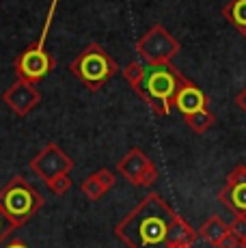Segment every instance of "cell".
I'll use <instances>...</instances> for the list:
<instances>
[{"label":"cell","mask_w":246,"mask_h":248,"mask_svg":"<svg viewBox=\"0 0 246 248\" xmlns=\"http://www.w3.org/2000/svg\"><path fill=\"white\" fill-rule=\"evenodd\" d=\"M115 184H117V177L110 169H99L80 184V190H82V194L89 201H99Z\"/></svg>","instance_id":"cell-11"},{"label":"cell","mask_w":246,"mask_h":248,"mask_svg":"<svg viewBox=\"0 0 246 248\" xmlns=\"http://www.w3.org/2000/svg\"><path fill=\"white\" fill-rule=\"evenodd\" d=\"M72 177L69 175H59V177L46 181V186H48V190L52 194H56V197H63V194H67L69 190H72Z\"/></svg>","instance_id":"cell-16"},{"label":"cell","mask_w":246,"mask_h":248,"mask_svg":"<svg viewBox=\"0 0 246 248\" xmlns=\"http://www.w3.org/2000/svg\"><path fill=\"white\" fill-rule=\"evenodd\" d=\"M56 7H59V0H52L50 9H48V16H46V22H44V28H41L39 39H37L35 44L28 46L26 50L15 59V63H13L15 74H17V80H24V82H28V84H37L56 67L54 56H50L48 52H46V39H48V32H50L52 20H54Z\"/></svg>","instance_id":"cell-4"},{"label":"cell","mask_w":246,"mask_h":248,"mask_svg":"<svg viewBox=\"0 0 246 248\" xmlns=\"http://www.w3.org/2000/svg\"><path fill=\"white\" fill-rule=\"evenodd\" d=\"M184 119H186L188 127H190L192 132H197V134H205V132L216 123V117L207 110V108H203V110H199L195 114H188V117H184Z\"/></svg>","instance_id":"cell-15"},{"label":"cell","mask_w":246,"mask_h":248,"mask_svg":"<svg viewBox=\"0 0 246 248\" xmlns=\"http://www.w3.org/2000/svg\"><path fill=\"white\" fill-rule=\"evenodd\" d=\"M32 169V173L44 181H50L59 175H69V170L74 169V160L61 149L56 142H48L35 158L28 164Z\"/></svg>","instance_id":"cell-7"},{"label":"cell","mask_w":246,"mask_h":248,"mask_svg":"<svg viewBox=\"0 0 246 248\" xmlns=\"http://www.w3.org/2000/svg\"><path fill=\"white\" fill-rule=\"evenodd\" d=\"M222 16L231 22L242 35H246V0H229L222 9Z\"/></svg>","instance_id":"cell-14"},{"label":"cell","mask_w":246,"mask_h":248,"mask_svg":"<svg viewBox=\"0 0 246 248\" xmlns=\"http://www.w3.org/2000/svg\"><path fill=\"white\" fill-rule=\"evenodd\" d=\"M44 194L22 175H15L13 179H9L4 184V188L0 190V207H2V212L7 214V218L15 229L24 227L44 207Z\"/></svg>","instance_id":"cell-3"},{"label":"cell","mask_w":246,"mask_h":248,"mask_svg":"<svg viewBox=\"0 0 246 248\" xmlns=\"http://www.w3.org/2000/svg\"><path fill=\"white\" fill-rule=\"evenodd\" d=\"M115 235L127 248H186L199 237L158 192L145 194L115 225Z\"/></svg>","instance_id":"cell-1"},{"label":"cell","mask_w":246,"mask_h":248,"mask_svg":"<svg viewBox=\"0 0 246 248\" xmlns=\"http://www.w3.org/2000/svg\"><path fill=\"white\" fill-rule=\"evenodd\" d=\"M229 233V225H227L225 220H222L220 216H210L205 222L201 225V229H199L197 235L201 237V240H205L207 244L216 246L218 242L222 240V237Z\"/></svg>","instance_id":"cell-13"},{"label":"cell","mask_w":246,"mask_h":248,"mask_svg":"<svg viewBox=\"0 0 246 248\" xmlns=\"http://www.w3.org/2000/svg\"><path fill=\"white\" fill-rule=\"evenodd\" d=\"M229 231L233 233L238 240H246V218H233L229 225Z\"/></svg>","instance_id":"cell-19"},{"label":"cell","mask_w":246,"mask_h":248,"mask_svg":"<svg viewBox=\"0 0 246 248\" xmlns=\"http://www.w3.org/2000/svg\"><path fill=\"white\" fill-rule=\"evenodd\" d=\"M117 170L130 181L132 186H154L158 179V169L149 160V155L143 149L134 147L119 160Z\"/></svg>","instance_id":"cell-8"},{"label":"cell","mask_w":246,"mask_h":248,"mask_svg":"<svg viewBox=\"0 0 246 248\" xmlns=\"http://www.w3.org/2000/svg\"><path fill=\"white\" fill-rule=\"evenodd\" d=\"M218 201L233 214L235 218H246V179L238 184H227L220 190Z\"/></svg>","instance_id":"cell-12"},{"label":"cell","mask_w":246,"mask_h":248,"mask_svg":"<svg viewBox=\"0 0 246 248\" xmlns=\"http://www.w3.org/2000/svg\"><path fill=\"white\" fill-rule=\"evenodd\" d=\"M4 248H28V246L24 244V240H20V237H13V240L9 242Z\"/></svg>","instance_id":"cell-22"},{"label":"cell","mask_w":246,"mask_h":248,"mask_svg":"<svg viewBox=\"0 0 246 248\" xmlns=\"http://www.w3.org/2000/svg\"><path fill=\"white\" fill-rule=\"evenodd\" d=\"M184 76L169 65H145L143 80L134 91L138 97L160 117H167L173 108V99Z\"/></svg>","instance_id":"cell-2"},{"label":"cell","mask_w":246,"mask_h":248,"mask_svg":"<svg viewBox=\"0 0 246 248\" xmlns=\"http://www.w3.org/2000/svg\"><path fill=\"white\" fill-rule=\"evenodd\" d=\"M216 248H240V240L229 231V233H227V235L218 242V244H216Z\"/></svg>","instance_id":"cell-20"},{"label":"cell","mask_w":246,"mask_h":248,"mask_svg":"<svg viewBox=\"0 0 246 248\" xmlns=\"http://www.w3.org/2000/svg\"><path fill=\"white\" fill-rule=\"evenodd\" d=\"M69 71L89 91H99L119 71V65L99 44H89L69 63Z\"/></svg>","instance_id":"cell-5"},{"label":"cell","mask_w":246,"mask_h":248,"mask_svg":"<svg viewBox=\"0 0 246 248\" xmlns=\"http://www.w3.org/2000/svg\"><path fill=\"white\" fill-rule=\"evenodd\" d=\"M143 74H145V65L143 63H127V67L123 69V78L127 80L132 89L138 87V82L143 80Z\"/></svg>","instance_id":"cell-17"},{"label":"cell","mask_w":246,"mask_h":248,"mask_svg":"<svg viewBox=\"0 0 246 248\" xmlns=\"http://www.w3.org/2000/svg\"><path fill=\"white\" fill-rule=\"evenodd\" d=\"M235 104H238V106H240V108H242V110L246 112V87H244V89L238 93V97H235Z\"/></svg>","instance_id":"cell-21"},{"label":"cell","mask_w":246,"mask_h":248,"mask_svg":"<svg viewBox=\"0 0 246 248\" xmlns=\"http://www.w3.org/2000/svg\"><path fill=\"white\" fill-rule=\"evenodd\" d=\"M240 248H246V240H240Z\"/></svg>","instance_id":"cell-23"},{"label":"cell","mask_w":246,"mask_h":248,"mask_svg":"<svg viewBox=\"0 0 246 248\" xmlns=\"http://www.w3.org/2000/svg\"><path fill=\"white\" fill-rule=\"evenodd\" d=\"M173 106L177 108L184 117H188V114H195L199 110H203V108H207V97L195 82H190L188 78H182V82H179V87H177V93H175Z\"/></svg>","instance_id":"cell-10"},{"label":"cell","mask_w":246,"mask_h":248,"mask_svg":"<svg viewBox=\"0 0 246 248\" xmlns=\"http://www.w3.org/2000/svg\"><path fill=\"white\" fill-rule=\"evenodd\" d=\"M13 231H15V227L11 225V220H9L7 214H4L2 207H0V244H2L4 240H9Z\"/></svg>","instance_id":"cell-18"},{"label":"cell","mask_w":246,"mask_h":248,"mask_svg":"<svg viewBox=\"0 0 246 248\" xmlns=\"http://www.w3.org/2000/svg\"><path fill=\"white\" fill-rule=\"evenodd\" d=\"M2 102L11 108L17 117H26L39 106L41 93L35 84H28L24 80H15L7 91L2 93Z\"/></svg>","instance_id":"cell-9"},{"label":"cell","mask_w":246,"mask_h":248,"mask_svg":"<svg viewBox=\"0 0 246 248\" xmlns=\"http://www.w3.org/2000/svg\"><path fill=\"white\" fill-rule=\"evenodd\" d=\"M179 50H182L179 41L162 24L151 26L136 44V52L145 61V65H169L179 54Z\"/></svg>","instance_id":"cell-6"}]
</instances>
